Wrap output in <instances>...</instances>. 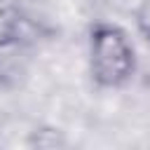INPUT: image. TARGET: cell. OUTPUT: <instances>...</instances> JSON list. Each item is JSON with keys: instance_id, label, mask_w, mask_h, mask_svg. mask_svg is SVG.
I'll return each mask as SVG.
<instances>
[{"instance_id": "cell-1", "label": "cell", "mask_w": 150, "mask_h": 150, "mask_svg": "<svg viewBox=\"0 0 150 150\" xmlns=\"http://www.w3.org/2000/svg\"><path fill=\"white\" fill-rule=\"evenodd\" d=\"M89 75L98 89L127 87L138 68V56L124 28L110 21H96L87 35Z\"/></svg>"}, {"instance_id": "cell-2", "label": "cell", "mask_w": 150, "mask_h": 150, "mask_svg": "<svg viewBox=\"0 0 150 150\" xmlns=\"http://www.w3.org/2000/svg\"><path fill=\"white\" fill-rule=\"evenodd\" d=\"M38 28L26 16H7L0 26V89H19L33 68L38 54Z\"/></svg>"}, {"instance_id": "cell-3", "label": "cell", "mask_w": 150, "mask_h": 150, "mask_svg": "<svg viewBox=\"0 0 150 150\" xmlns=\"http://www.w3.org/2000/svg\"><path fill=\"white\" fill-rule=\"evenodd\" d=\"M28 150H70V148H68V141L61 134V129L40 127V129H35L30 134Z\"/></svg>"}, {"instance_id": "cell-4", "label": "cell", "mask_w": 150, "mask_h": 150, "mask_svg": "<svg viewBox=\"0 0 150 150\" xmlns=\"http://www.w3.org/2000/svg\"><path fill=\"white\" fill-rule=\"evenodd\" d=\"M134 23L136 30L143 35V40L150 42V0H141L136 12H134Z\"/></svg>"}]
</instances>
